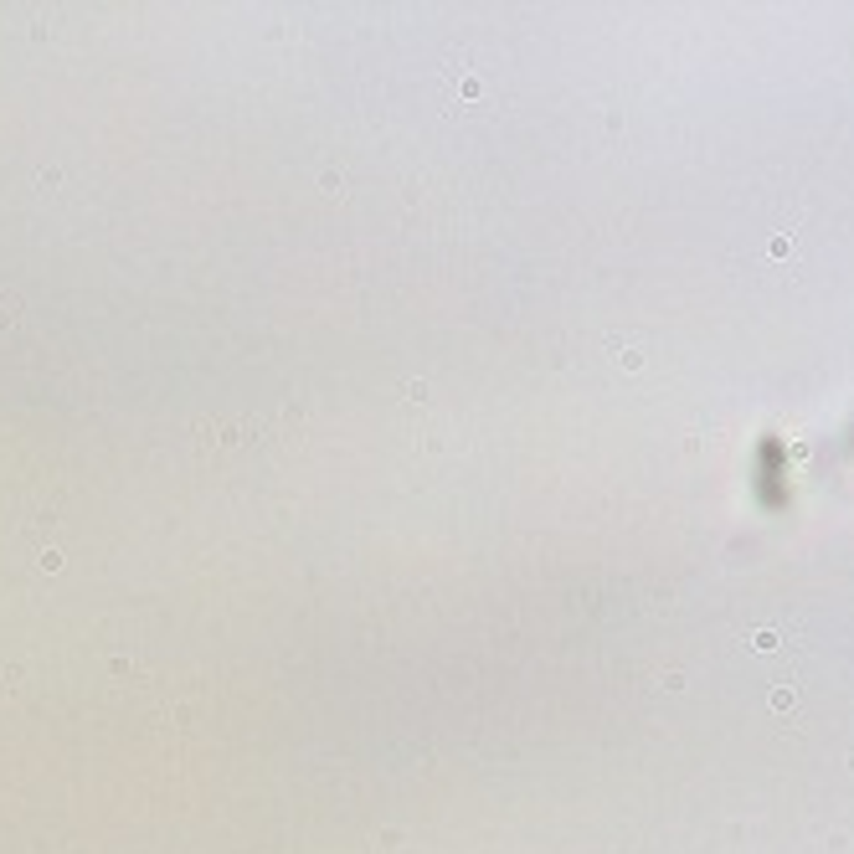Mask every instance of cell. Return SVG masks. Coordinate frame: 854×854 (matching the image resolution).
Instances as JSON below:
<instances>
[{"mask_svg":"<svg viewBox=\"0 0 854 854\" xmlns=\"http://www.w3.org/2000/svg\"><path fill=\"white\" fill-rule=\"evenodd\" d=\"M21 319V294H0V330Z\"/></svg>","mask_w":854,"mask_h":854,"instance_id":"1","label":"cell"}]
</instances>
